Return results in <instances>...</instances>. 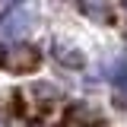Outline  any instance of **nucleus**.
<instances>
[{
	"mask_svg": "<svg viewBox=\"0 0 127 127\" xmlns=\"http://www.w3.org/2000/svg\"><path fill=\"white\" fill-rule=\"evenodd\" d=\"M108 76H111V83H114L118 89H127V54L114 61V67L108 70Z\"/></svg>",
	"mask_w": 127,
	"mask_h": 127,
	"instance_id": "3",
	"label": "nucleus"
},
{
	"mask_svg": "<svg viewBox=\"0 0 127 127\" xmlns=\"http://www.w3.org/2000/svg\"><path fill=\"white\" fill-rule=\"evenodd\" d=\"M124 13H127V0H124Z\"/></svg>",
	"mask_w": 127,
	"mask_h": 127,
	"instance_id": "5",
	"label": "nucleus"
},
{
	"mask_svg": "<svg viewBox=\"0 0 127 127\" xmlns=\"http://www.w3.org/2000/svg\"><path fill=\"white\" fill-rule=\"evenodd\" d=\"M51 54L61 61V67H70V70H83V67H86L83 51H76V48H70V45H64V41H54V45H51Z\"/></svg>",
	"mask_w": 127,
	"mask_h": 127,
	"instance_id": "2",
	"label": "nucleus"
},
{
	"mask_svg": "<svg viewBox=\"0 0 127 127\" xmlns=\"http://www.w3.org/2000/svg\"><path fill=\"white\" fill-rule=\"evenodd\" d=\"M79 6H83L86 13L92 16V19H105V16H108V6H105V0H79Z\"/></svg>",
	"mask_w": 127,
	"mask_h": 127,
	"instance_id": "4",
	"label": "nucleus"
},
{
	"mask_svg": "<svg viewBox=\"0 0 127 127\" xmlns=\"http://www.w3.org/2000/svg\"><path fill=\"white\" fill-rule=\"evenodd\" d=\"M35 16L29 10H13L10 16H3L0 22V41H16V38H26V32L32 29Z\"/></svg>",
	"mask_w": 127,
	"mask_h": 127,
	"instance_id": "1",
	"label": "nucleus"
},
{
	"mask_svg": "<svg viewBox=\"0 0 127 127\" xmlns=\"http://www.w3.org/2000/svg\"><path fill=\"white\" fill-rule=\"evenodd\" d=\"M6 3H16V0H6Z\"/></svg>",
	"mask_w": 127,
	"mask_h": 127,
	"instance_id": "6",
	"label": "nucleus"
}]
</instances>
